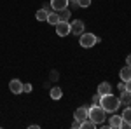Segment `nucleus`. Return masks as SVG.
Returning <instances> with one entry per match:
<instances>
[{
	"instance_id": "nucleus-1",
	"label": "nucleus",
	"mask_w": 131,
	"mask_h": 129,
	"mask_svg": "<svg viewBox=\"0 0 131 129\" xmlns=\"http://www.w3.org/2000/svg\"><path fill=\"white\" fill-rule=\"evenodd\" d=\"M100 107L105 110V112L114 113V112H117V108L121 107V101H119V98H115L112 92H108V94H103V96H101Z\"/></svg>"
},
{
	"instance_id": "nucleus-2",
	"label": "nucleus",
	"mask_w": 131,
	"mask_h": 129,
	"mask_svg": "<svg viewBox=\"0 0 131 129\" xmlns=\"http://www.w3.org/2000/svg\"><path fill=\"white\" fill-rule=\"evenodd\" d=\"M88 117H89L96 126H101L105 119H107V112L101 108L100 105H93L91 108H88Z\"/></svg>"
},
{
	"instance_id": "nucleus-3",
	"label": "nucleus",
	"mask_w": 131,
	"mask_h": 129,
	"mask_svg": "<svg viewBox=\"0 0 131 129\" xmlns=\"http://www.w3.org/2000/svg\"><path fill=\"white\" fill-rule=\"evenodd\" d=\"M100 42V39L94 35V33H81L79 35V44H81V47H84V49H91L93 45H96Z\"/></svg>"
},
{
	"instance_id": "nucleus-4",
	"label": "nucleus",
	"mask_w": 131,
	"mask_h": 129,
	"mask_svg": "<svg viewBox=\"0 0 131 129\" xmlns=\"http://www.w3.org/2000/svg\"><path fill=\"white\" fill-rule=\"evenodd\" d=\"M54 26H56V33H58L60 37H65V35L70 33V23H68V21H58Z\"/></svg>"
},
{
	"instance_id": "nucleus-5",
	"label": "nucleus",
	"mask_w": 131,
	"mask_h": 129,
	"mask_svg": "<svg viewBox=\"0 0 131 129\" xmlns=\"http://www.w3.org/2000/svg\"><path fill=\"white\" fill-rule=\"evenodd\" d=\"M70 33H73V35H81V33H84V21L81 19H73L70 23Z\"/></svg>"
},
{
	"instance_id": "nucleus-6",
	"label": "nucleus",
	"mask_w": 131,
	"mask_h": 129,
	"mask_svg": "<svg viewBox=\"0 0 131 129\" xmlns=\"http://www.w3.org/2000/svg\"><path fill=\"white\" fill-rule=\"evenodd\" d=\"M9 89H10V92H14V94H19V92H23V82L18 80V79L10 80L9 82Z\"/></svg>"
},
{
	"instance_id": "nucleus-7",
	"label": "nucleus",
	"mask_w": 131,
	"mask_h": 129,
	"mask_svg": "<svg viewBox=\"0 0 131 129\" xmlns=\"http://www.w3.org/2000/svg\"><path fill=\"white\" fill-rule=\"evenodd\" d=\"M73 119L79 120V122H82V120H86V119H89V117H88V108H86V107L77 108V110H75V113H73Z\"/></svg>"
},
{
	"instance_id": "nucleus-8",
	"label": "nucleus",
	"mask_w": 131,
	"mask_h": 129,
	"mask_svg": "<svg viewBox=\"0 0 131 129\" xmlns=\"http://www.w3.org/2000/svg\"><path fill=\"white\" fill-rule=\"evenodd\" d=\"M51 7L52 10H61V9H67L68 7V0H51Z\"/></svg>"
},
{
	"instance_id": "nucleus-9",
	"label": "nucleus",
	"mask_w": 131,
	"mask_h": 129,
	"mask_svg": "<svg viewBox=\"0 0 131 129\" xmlns=\"http://www.w3.org/2000/svg\"><path fill=\"white\" fill-rule=\"evenodd\" d=\"M119 101H121V105L124 107H131V92L129 91H121V96H119Z\"/></svg>"
},
{
	"instance_id": "nucleus-10",
	"label": "nucleus",
	"mask_w": 131,
	"mask_h": 129,
	"mask_svg": "<svg viewBox=\"0 0 131 129\" xmlns=\"http://www.w3.org/2000/svg\"><path fill=\"white\" fill-rule=\"evenodd\" d=\"M119 77H121L122 82H126V80L131 79V66H129V65H126L124 68H121V72H119Z\"/></svg>"
},
{
	"instance_id": "nucleus-11",
	"label": "nucleus",
	"mask_w": 131,
	"mask_h": 129,
	"mask_svg": "<svg viewBox=\"0 0 131 129\" xmlns=\"http://www.w3.org/2000/svg\"><path fill=\"white\" fill-rule=\"evenodd\" d=\"M108 92H112L110 84H108V82H101L100 86H98V94L103 96V94H108Z\"/></svg>"
},
{
	"instance_id": "nucleus-12",
	"label": "nucleus",
	"mask_w": 131,
	"mask_h": 129,
	"mask_svg": "<svg viewBox=\"0 0 131 129\" xmlns=\"http://www.w3.org/2000/svg\"><path fill=\"white\" fill-rule=\"evenodd\" d=\"M121 124H122V117L121 115H112L110 117V127H115V129H119L121 127Z\"/></svg>"
},
{
	"instance_id": "nucleus-13",
	"label": "nucleus",
	"mask_w": 131,
	"mask_h": 129,
	"mask_svg": "<svg viewBox=\"0 0 131 129\" xmlns=\"http://www.w3.org/2000/svg\"><path fill=\"white\" fill-rule=\"evenodd\" d=\"M58 18H60V21H68L70 19V9L67 7V9L58 10Z\"/></svg>"
},
{
	"instance_id": "nucleus-14",
	"label": "nucleus",
	"mask_w": 131,
	"mask_h": 129,
	"mask_svg": "<svg viewBox=\"0 0 131 129\" xmlns=\"http://www.w3.org/2000/svg\"><path fill=\"white\" fill-rule=\"evenodd\" d=\"M49 94H51V98H52V99H60L61 96H63V91H61L60 87L56 86V87H52V89H51Z\"/></svg>"
},
{
	"instance_id": "nucleus-15",
	"label": "nucleus",
	"mask_w": 131,
	"mask_h": 129,
	"mask_svg": "<svg viewBox=\"0 0 131 129\" xmlns=\"http://www.w3.org/2000/svg\"><path fill=\"white\" fill-rule=\"evenodd\" d=\"M47 16H49V12L46 9H40V10H37V14H35V18L39 21H47Z\"/></svg>"
},
{
	"instance_id": "nucleus-16",
	"label": "nucleus",
	"mask_w": 131,
	"mask_h": 129,
	"mask_svg": "<svg viewBox=\"0 0 131 129\" xmlns=\"http://www.w3.org/2000/svg\"><path fill=\"white\" fill-rule=\"evenodd\" d=\"M81 127L82 129H94V127H96V124H94L91 119H86V120H82V122H81Z\"/></svg>"
},
{
	"instance_id": "nucleus-17",
	"label": "nucleus",
	"mask_w": 131,
	"mask_h": 129,
	"mask_svg": "<svg viewBox=\"0 0 131 129\" xmlns=\"http://www.w3.org/2000/svg\"><path fill=\"white\" fill-rule=\"evenodd\" d=\"M60 21V18H58V12L54 10V12H49V16H47V23L49 25H56Z\"/></svg>"
},
{
	"instance_id": "nucleus-18",
	"label": "nucleus",
	"mask_w": 131,
	"mask_h": 129,
	"mask_svg": "<svg viewBox=\"0 0 131 129\" xmlns=\"http://www.w3.org/2000/svg\"><path fill=\"white\" fill-rule=\"evenodd\" d=\"M122 120H128L131 122V107H124V112H122Z\"/></svg>"
},
{
	"instance_id": "nucleus-19",
	"label": "nucleus",
	"mask_w": 131,
	"mask_h": 129,
	"mask_svg": "<svg viewBox=\"0 0 131 129\" xmlns=\"http://www.w3.org/2000/svg\"><path fill=\"white\" fill-rule=\"evenodd\" d=\"M77 2H79V7H84V9L91 5V0H77Z\"/></svg>"
},
{
	"instance_id": "nucleus-20",
	"label": "nucleus",
	"mask_w": 131,
	"mask_h": 129,
	"mask_svg": "<svg viewBox=\"0 0 131 129\" xmlns=\"http://www.w3.org/2000/svg\"><path fill=\"white\" fill-rule=\"evenodd\" d=\"M31 84H23V92H31Z\"/></svg>"
},
{
	"instance_id": "nucleus-21",
	"label": "nucleus",
	"mask_w": 131,
	"mask_h": 129,
	"mask_svg": "<svg viewBox=\"0 0 131 129\" xmlns=\"http://www.w3.org/2000/svg\"><path fill=\"white\" fill-rule=\"evenodd\" d=\"M121 127H122V129H131V122H128V120H122Z\"/></svg>"
},
{
	"instance_id": "nucleus-22",
	"label": "nucleus",
	"mask_w": 131,
	"mask_h": 129,
	"mask_svg": "<svg viewBox=\"0 0 131 129\" xmlns=\"http://www.w3.org/2000/svg\"><path fill=\"white\" fill-rule=\"evenodd\" d=\"M68 5H70L72 9H75V7H79V2L77 0H68Z\"/></svg>"
},
{
	"instance_id": "nucleus-23",
	"label": "nucleus",
	"mask_w": 131,
	"mask_h": 129,
	"mask_svg": "<svg viewBox=\"0 0 131 129\" xmlns=\"http://www.w3.org/2000/svg\"><path fill=\"white\" fill-rule=\"evenodd\" d=\"M100 99H101L100 94H94V96H93V103H94V105H100Z\"/></svg>"
},
{
	"instance_id": "nucleus-24",
	"label": "nucleus",
	"mask_w": 131,
	"mask_h": 129,
	"mask_svg": "<svg viewBox=\"0 0 131 129\" xmlns=\"http://www.w3.org/2000/svg\"><path fill=\"white\" fill-rule=\"evenodd\" d=\"M117 89H119V91H124V89H126V82H122V80H121V84L117 86Z\"/></svg>"
},
{
	"instance_id": "nucleus-25",
	"label": "nucleus",
	"mask_w": 131,
	"mask_h": 129,
	"mask_svg": "<svg viewBox=\"0 0 131 129\" xmlns=\"http://www.w3.org/2000/svg\"><path fill=\"white\" fill-rule=\"evenodd\" d=\"M72 127H73V129L81 127V122H79V120H73V122H72Z\"/></svg>"
},
{
	"instance_id": "nucleus-26",
	"label": "nucleus",
	"mask_w": 131,
	"mask_h": 129,
	"mask_svg": "<svg viewBox=\"0 0 131 129\" xmlns=\"http://www.w3.org/2000/svg\"><path fill=\"white\" fill-rule=\"evenodd\" d=\"M126 91H129V92H131V79L126 80Z\"/></svg>"
},
{
	"instance_id": "nucleus-27",
	"label": "nucleus",
	"mask_w": 131,
	"mask_h": 129,
	"mask_svg": "<svg viewBox=\"0 0 131 129\" xmlns=\"http://www.w3.org/2000/svg\"><path fill=\"white\" fill-rule=\"evenodd\" d=\"M42 9H46V10H47V12H52V7H51V4H49V5H44Z\"/></svg>"
},
{
	"instance_id": "nucleus-28",
	"label": "nucleus",
	"mask_w": 131,
	"mask_h": 129,
	"mask_svg": "<svg viewBox=\"0 0 131 129\" xmlns=\"http://www.w3.org/2000/svg\"><path fill=\"white\" fill-rule=\"evenodd\" d=\"M51 79H52V80H58V73H56V72H52V73H51Z\"/></svg>"
},
{
	"instance_id": "nucleus-29",
	"label": "nucleus",
	"mask_w": 131,
	"mask_h": 129,
	"mask_svg": "<svg viewBox=\"0 0 131 129\" xmlns=\"http://www.w3.org/2000/svg\"><path fill=\"white\" fill-rule=\"evenodd\" d=\"M126 63H128V65H129V66H131V54H129V56H128V58H126Z\"/></svg>"
}]
</instances>
